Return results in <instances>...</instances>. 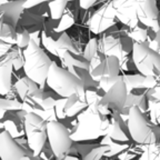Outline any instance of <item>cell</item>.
Wrapping results in <instances>:
<instances>
[{
	"instance_id": "6da1fadb",
	"label": "cell",
	"mask_w": 160,
	"mask_h": 160,
	"mask_svg": "<svg viewBox=\"0 0 160 160\" xmlns=\"http://www.w3.org/2000/svg\"><path fill=\"white\" fill-rule=\"evenodd\" d=\"M128 89L121 78L113 87L93 103L89 106V111L97 118L100 128H109L123 113L127 102Z\"/></svg>"
},
{
	"instance_id": "7a4b0ae2",
	"label": "cell",
	"mask_w": 160,
	"mask_h": 160,
	"mask_svg": "<svg viewBox=\"0 0 160 160\" xmlns=\"http://www.w3.org/2000/svg\"><path fill=\"white\" fill-rule=\"evenodd\" d=\"M46 83L61 98H69L73 95H81L86 91L85 80L72 73L70 70L61 68L52 62L48 72Z\"/></svg>"
},
{
	"instance_id": "3957f363",
	"label": "cell",
	"mask_w": 160,
	"mask_h": 160,
	"mask_svg": "<svg viewBox=\"0 0 160 160\" xmlns=\"http://www.w3.org/2000/svg\"><path fill=\"white\" fill-rule=\"evenodd\" d=\"M89 76L92 81L98 83V87L107 92L111 87L120 80V60L113 56L98 55L90 61Z\"/></svg>"
},
{
	"instance_id": "277c9868",
	"label": "cell",
	"mask_w": 160,
	"mask_h": 160,
	"mask_svg": "<svg viewBox=\"0 0 160 160\" xmlns=\"http://www.w3.org/2000/svg\"><path fill=\"white\" fill-rule=\"evenodd\" d=\"M23 52V72L28 78L42 87L47 81L48 72L52 61L48 57L46 51L35 40L31 39L29 46L22 50Z\"/></svg>"
},
{
	"instance_id": "5b68a950",
	"label": "cell",
	"mask_w": 160,
	"mask_h": 160,
	"mask_svg": "<svg viewBox=\"0 0 160 160\" xmlns=\"http://www.w3.org/2000/svg\"><path fill=\"white\" fill-rule=\"evenodd\" d=\"M23 130H25L27 143L30 151L35 157H39L42 152L48 140L47 120L35 112H26L23 118Z\"/></svg>"
},
{
	"instance_id": "8992f818",
	"label": "cell",
	"mask_w": 160,
	"mask_h": 160,
	"mask_svg": "<svg viewBox=\"0 0 160 160\" xmlns=\"http://www.w3.org/2000/svg\"><path fill=\"white\" fill-rule=\"evenodd\" d=\"M131 58L139 73L151 78L160 77V55L147 42H133Z\"/></svg>"
},
{
	"instance_id": "52a82bcc",
	"label": "cell",
	"mask_w": 160,
	"mask_h": 160,
	"mask_svg": "<svg viewBox=\"0 0 160 160\" xmlns=\"http://www.w3.org/2000/svg\"><path fill=\"white\" fill-rule=\"evenodd\" d=\"M127 128L130 138L138 145L149 146L157 143L155 132L143 116L142 110L137 106H133L128 110Z\"/></svg>"
},
{
	"instance_id": "ba28073f",
	"label": "cell",
	"mask_w": 160,
	"mask_h": 160,
	"mask_svg": "<svg viewBox=\"0 0 160 160\" xmlns=\"http://www.w3.org/2000/svg\"><path fill=\"white\" fill-rule=\"evenodd\" d=\"M47 133L48 142L55 159H63L72 146V139L68 128L58 120H51L47 122Z\"/></svg>"
},
{
	"instance_id": "9c48e42d",
	"label": "cell",
	"mask_w": 160,
	"mask_h": 160,
	"mask_svg": "<svg viewBox=\"0 0 160 160\" xmlns=\"http://www.w3.org/2000/svg\"><path fill=\"white\" fill-rule=\"evenodd\" d=\"M116 19L117 17L112 0H108L91 16L89 20V30L95 35H100L115 26Z\"/></svg>"
},
{
	"instance_id": "30bf717a",
	"label": "cell",
	"mask_w": 160,
	"mask_h": 160,
	"mask_svg": "<svg viewBox=\"0 0 160 160\" xmlns=\"http://www.w3.org/2000/svg\"><path fill=\"white\" fill-rule=\"evenodd\" d=\"M21 50L11 48L7 53L1 56L0 60V92L2 96L10 93L12 87V70L15 68V60L21 53Z\"/></svg>"
},
{
	"instance_id": "8fae6325",
	"label": "cell",
	"mask_w": 160,
	"mask_h": 160,
	"mask_svg": "<svg viewBox=\"0 0 160 160\" xmlns=\"http://www.w3.org/2000/svg\"><path fill=\"white\" fill-rule=\"evenodd\" d=\"M136 11L138 20L142 26L152 29L160 27L157 0H136Z\"/></svg>"
},
{
	"instance_id": "7c38bea8",
	"label": "cell",
	"mask_w": 160,
	"mask_h": 160,
	"mask_svg": "<svg viewBox=\"0 0 160 160\" xmlns=\"http://www.w3.org/2000/svg\"><path fill=\"white\" fill-rule=\"evenodd\" d=\"M27 152L7 130L0 133V158L1 160H25Z\"/></svg>"
},
{
	"instance_id": "4fadbf2b",
	"label": "cell",
	"mask_w": 160,
	"mask_h": 160,
	"mask_svg": "<svg viewBox=\"0 0 160 160\" xmlns=\"http://www.w3.org/2000/svg\"><path fill=\"white\" fill-rule=\"evenodd\" d=\"M116 17L120 22L133 29L139 25L136 11V0H112Z\"/></svg>"
},
{
	"instance_id": "5bb4252c",
	"label": "cell",
	"mask_w": 160,
	"mask_h": 160,
	"mask_svg": "<svg viewBox=\"0 0 160 160\" xmlns=\"http://www.w3.org/2000/svg\"><path fill=\"white\" fill-rule=\"evenodd\" d=\"M25 8V0H11L1 3V23L18 27Z\"/></svg>"
},
{
	"instance_id": "9a60e30c",
	"label": "cell",
	"mask_w": 160,
	"mask_h": 160,
	"mask_svg": "<svg viewBox=\"0 0 160 160\" xmlns=\"http://www.w3.org/2000/svg\"><path fill=\"white\" fill-rule=\"evenodd\" d=\"M98 49L103 56H113L121 61L126 57L121 40L113 36H103L98 40Z\"/></svg>"
},
{
	"instance_id": "2e32d148",
	"label": "cell",
	"mask_w": 160,
	"mask_h": 160,
	"mask_svg": "<svg viewBox=\"0 0 160 160\" xmlns=\"http://www.w3.org/2000/svg\"><path fill=\"white\" fill-rule=\"evenodd\" d=\"M121 79L125 81L127 86L128 93L131 92V90L136 89H153L157 86V78L146 77L141 75H123L121 76Z\"/></svg>"
},
{
	"instance_id": "e0dca14e",
	"label": "cell",
	"mask_w": 160,
	"mask_h": 160,
	"mask_svg": "<svg viewBox=\"0 0 160 160\" xmlns=\"http://www.w3.org/2000/svg\"><path fill=\"white\" fill-rule=\"evenodd\" d=\"M69 2L70 0H50L48 2L50 19L52 21H58L61 19Z\"/></svg>"
},
{
	"instance_id": "ac0fdd59",
	"label": "cell",
	"mask_w": 160,
	"mask_h": 160,
	"mask_svg": "<svg viewBox=\"0 0 160 160\" xmlns=\"http://www.w3.org/2000/svg\"><path fill=\"white\" fill-rule=\"evenodd\" d=\"M58 21H59L58 25L56 26V27H53L52 30L57 33H62V32H65L68 28H70L73 23H75L76 16H75V13H73L72 10L69 9V8L67 7V9H66V11L63 12L61 19L58 20Z\"/></svg>"
},
{
	"instance_id": "d6986e66",
	"label": "cell",
	"mask_w": 160,
	"mask_h": 160,
	"mask_svg": "<svg viewBox=\"0 0 160 160\" xmlns=\"http://www.w3.org/2000/svg\"><path fill=\"white\" fill-rule=\"evenodd\" d=\"M139 160H160V147L157 143L143 146V151Z\"/></svg>"
},
{
	"instance_id": "ffe728a7",
	"label": "cell",
	"mask_w": 160,
	"mask_h": 160,
	"mask_svg": "<svg viewBox=\"0 0 160 160\" xmlns=\"http://www.w3.org/2000/svg\"><path fill=\"white\" fill-rule=\"evenodd\" d=\"M30 41H31V33L29 32V30L26 29V28H21V29L17 28V42H16V46L19 49L25 50L29 46Z\"/></svg>"
},
{
	"instance_id": "44dd1931",
	"label": "cell",
	"mask_w": 160,
	"mask_h": 160,
	"mask_svg": "<svg viewBox=\"0 0 160 160\" xmlns=\"http://www.w3.org/2000/svg\"><path fill=\"white\" fill-rule=\"evenodd\" d=\"M22 102H19L13 99H1V119H3V116L7 111H13V110H22Z\"/></svg>"
},
{
	"instance_id": "7402d4cb",
	"label": "cell",
	"mask_w": 160,
	"mask_h": 160,
	"mask_svg": "<svg viewBox=\"0 0 160 160\" xmlns=\"http://www.w3.org/2000/svg\"><path fill=\"white\" fill-rule=\"evenodd\" d=\"M99 52V49H98V40L96 38H92L88 41V43L86 45L85 49H83L82 53L83 57L88 60V61H91L96 56Z\"/></svg>"
},
{
	"instance_id": "603a6c76",
	"label": "cell",
	"mask_w": 160,
	"mask_h": 160,
	"mask_svg": "<svg viewBox=\"0 0 160 160\" xmlns=\"http://www.w3.org/2000/svg\"><path fill=\"white\" fill-rule=\"evenodd\" d=\"M149 111L153 122L160 126V98H155V99L150 100Z\"/></svg>"
},
{
	"instance_id": "cb8c5ba5",
	"label": "cell",
	"mask_w": 160,
	"mask_h": 160,
	"mask_svg": "<svg viewBox=\"0 0 160 160\" xmlns=\"http://www.w3.org/2000/svg\"><path fill=\"white\" fill-rule=\"evenodd\" d=\"M108 150H110L109 146H100V147L93 148L91 151L87 153L83 160H100Z\"/></svg>"
},
{
	"instance_id": "d4e9b609",
	"label": "cell",
	"mask_w": 160,
	"mask_h": 160,
	"mask_svg": "<svg viewBox=\"0 0 160 160\" xmlns=\"http://www.w3.org/2000/svg\"><path fill=\"white\" fill-rule=\"evenodd\" d=\"M98 0H78L79 2V7L82 10H88L92 7Z\"/></svg>"
},
{
	"instance_id": "484cf974",
	"label": "cell",
	"mask_w": 160,
	"mask_h": 160,
	"mask_svg": "<svg viewBox=\"0 0 160 160\" xmlns=\"http://www.w3.org/2000/svg\"><path fill=\"white\" fill-rule=\"evenodd\" d=\"M46 1H50V0H25V8L26 10H29L30 8L36 7L40 3L46 2Z\"/></svg>"
},
{
	"instance_id": "4316f807",
	"label": "cell",
	"mask_w": 160,
	"mask_h": 160,
	"mask_svg": "<svg viewBox=\"0 0 160 160\" xmlns=\"http://www.w3.org/2000/svg\"><path fill=\"white\" fill-rule=\"evenodd\" d=\"M61 160H83V159H80L79 157H76V156H71V155H69V153H68V155L66 156V157L63 158V159H61Z\"/></svg>"
},
{
	"instance_id": "83f0119b",
	"label": "cell",
	"mask_w": 160,
	"mask_h": 160,
	"mask_svg": "<svg viewBox=\"0 0 160 160\" xmlns=\"http://www.w3.org/2000/svg\"><path fill=\"white\" fill-rule=\"evenodd\" d=\"M157 52H158V53H159V55H160V45H159V48H158V50H157Z\"/></svg>"
}]
</instances>
